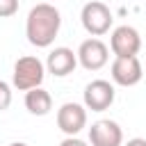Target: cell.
Masks as SVG:
<instances>
[{
  "mask_svg": "<svg viewBox=\"0 0 146 146\" xmlns=\"http://www.w3.org/2000/svg\"><path fill=\"white\" fill-rule=\"evenodd\" d=\"M62 27V14L50 2H39L30 9L25 18V36L36 48H48L57 39Z\"/></svg>",
  "mask_w": 146,
  "mask_h": 146,
  "instance_id": "obj_1",
  "label": "cell"
},
{
  "mask_svg": "<svg viewBox=\"0 0 146 146\" xmlns=\"http://www.w3.org/2000/svg\"><path fill=\"white\" fill-rule=\"evenodd\" d=\"M46 64L34 57V55H23L16 59L14 64V73H11V84L18 91H30L34 87H41L43 78H46Z\"/></svg>",
  "mask_w": 146,
  "mask_h": 146,
  "instance_id": "obj_2",
  "label": "cell"
},
{
  "mask_svg": "<svg viewBox=\"0 0 146 146\" xmlns=\"http://www.w3.org/2000/svg\"><path fill=\"white\" fill-rule=\"evenodd\" d=\"M80 21H82V27H84L91 36H103V34L110 32L114 16H112V11H110V7H107L105 2L91 0V2H87V5L82 7Z\"/></svg>",
  "mask_w": 146,
  "mask_h": 146,
  "instance_id": "obj_3",
  "label": "cell"
},
{
  "mask_svg": "<svg viewBox=\"0 0 146 146\" xmlns=\"http://www.w3.org/2000/svg\"><path fill=\"white\" fill-rule=\"evenodd\" d=\"M116 98V89L110 80H91L82 91V105L91 112H105L112 107Z\"/></svg>",
  "mask_w": 146,
  "mask_h": 146,
  "instance_id": "obj_4",
  "label": "cell"
},
{
  "mask_svg": "<svg viewBox=\"0 0 146 146\" xmlns=\"http://www.w3.org/2000/svg\"><path fill=\"white\" fill-rule=\"evenodd\" d=\"M110 50L114 57H135L141 50V36L132 25H119L112 30L110 36Z\"/></svg>",
  "mask_w": 146,
  "mask_h": 146,
  "instance_id": "obj_5",
  "label": "cell"
},
{
  "mask_svg": "<svg viewBox=\"0 0 146 146\" xmlns=\"http://www.w3.org/2000/svg\"><path fill=\"white\" fill-rule=\"evenodd\" d=\"M112 80L119 87H135L141 82L144 78V66L139 62V57H114L112 66H110Z\"/></svg>",
  "mask_w": 146,
  "mask_h": 146,
  "instance_id": "obj_6",
  "label": "cell"
},
{
  "mask_svg": "<svg viewBox=\"0 0 146 146\" xmlns=\"http://www.w3.org/2000/svg\"><path fill=\"white\" fill-rule=\"evenodd\" d=\"M110 62V48L98 39H87L80 43L78 48V64L87 71H100L105 64Z\"/></svg>",
  "mask_w": 146,
  "mask_h": 146,
  "instance_id": "obj_7",
  "label": "cell"
},
{
  "mask_svg": "<svg viewBox=\"0 0 146 146\" xmlns=\"http://www.w3.org/2000/svg\"><path fill=\"white\" fill-rule=\"evenodd\" d=\"M57 128L66 137H75L87 128V107L80 103H64L57 110Z\"/></svg>",
  "mask_w": 146,
  "mask_h": 146,
  "instance_id": "obj_8",
  "label": "cell"
},
{
  "mask_svg": "<svg viewBox=\"0 0 146 146\" xmlns=\"http://www.w3.org/2000/svg\"><path fill=\"white\" fill-rule=\"evenodd\" d=\"M91 146H123V130L112 119H100L89 128Z\"/></svg>",
  "mask_w": 146,
  "mask_h": 146,
  "instance_id": "obj_9",
  "label": "cell"
},
{
  "mask_svg": "<svg viewBox=\"0 0 146 146\" xmlns=\"http://www.w3.org/2000/svg\"><path fill=\"white\" fill-rule=\"evenodd\" d=\"M78 66V52H73L71 48L66 46H59V48H52L48 59H46V71L55 78H66L75 71Z\"/></svg>",
  "mask_w": 146,
  "mask_h": 146,
  "instance_id": "obj_10",
  "label": "cell"
},
{
  "mask_svg": "<svg viewBox=\"0 0 146 146\" xmlns=\"http://www.w3.org/2000/svg\"><path fill=\"white\" fill-rule=\"evenodd\" d=\"M25 110L34 116H46L52 110V96L43 87H34L25 91Z\"/></svg>",
  "mask_w": 146,
  "mask_h": 146,
  "instance_id": "obj_11",
  "label": "cell"
},
{
  "mask_svg": "<svg viewBox=\"0 0 146 146\" xmlns=\"http://www.w3.org/2000/svg\"><path fill=\"white\" fill-rule=\"evenodd\" d=\"M11 105V84L0 80V112H5Z\"/></svg>",
  "mask_w": 146,
  "mask_h": 146,
  "instance_id": "obj_12",
  "label": "cell"
},
{
  "mask_svg": "<svg viewBox=\"0 0 146 146\" xmlns=\"http://www.w3.org/2000/svg\"><path fill=\"white\" fill-rule=\"evenodd\" d=\"M18 11V0H0V18H9Z\"/></svg>",
  "mask_w": 146,
  "mask_h": 146,
  "instance_id": "obj_13",
  "label": "cell"
},
{
  "mask_svg": "<svg viewBox=\"0 0 146 146\" xmlns=\"http://www.w3.org/2000/svg\"><path fill=\"white\" fill-rule=\"evenodd\" d=\"M59 146H89V144L82 141V139H78V135H75V137H66V139H62Z\"/></svg>",
  "mask_w": 146,
  "mask_h": 146,
  "instance_id": "obj_14",
  "label": "cell"
},
{
  "mask_svg": "<svg viewBox=\"0 0 146 146\" xmlns=\"http://www.w3.org/2000/svg\"><path fill=\"white\" fill-rule=\"evenodd\" d=\"M123 146H146V139H141V137H132V139H128Z\"/></svg>",
  "mask_w": 146,
  "mask_h": 146,
  "instance_id": "obj_15",
  "label": "cell"
},
{
  "mask_svg": "<svg viewBox=\"0 0 146 146\" xmlns=\"http://www.w3.org/2000/svg\"><path fill=\"white\" fill-rule=\"evenodd\" d=\"M9 146H27L25 141H14V144H9Z\"/></svg>",
  "mask_w": 146,
  "mask_h": 146,
  "instance_id": "obj_16",
  "label": "cell"
}]
</instances>
